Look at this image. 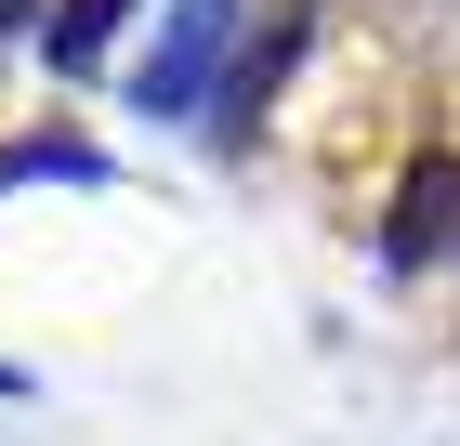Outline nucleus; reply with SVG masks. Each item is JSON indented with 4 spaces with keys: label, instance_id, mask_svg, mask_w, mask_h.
<instances>
[{
    "label": "nucleus",
    "instance_id": "f257e3e1",
    "mask_svg": "<svg viewBox=\"0 0 460 446\" xmlns=\"http://www.w3.org/2000/svg\"><path fill=\"white\" fill-rule=\"evenodd\" d=\"M224 39H237V0H172V39H158V53H145V105H198L211 92V53Z\"/></svg>",
    "mask_w": 460,
    "mask_h": 446
},
{
    "label": "nucleus",
    "instance_id": "f03ea898",
    "mask_svg": "<svg viewBox=\"0 0 460 446\" xmlns=\"http://www.w3.org/2000/svg\"><path fill=\"white\" fill-rule=\"evenodd\" d=\"M434 249H460V158H421L394 184V263H434Z\"/></svg>",
    "mask_w": 460,
    "mask_h": 446
},
{
    "label": "nucleus",
    "instance_id": "7ed1b4c3",
    "mask_svg": "<svg viewBox=\"0 0 460 446\" xmlns=\"http://www.w3.org/2000/svg\"><path fill=\"white\" fill-rule=\"evenodd\" d=\"M106 13H119V0H66V27H53V53H66V66H79V53L106 39Z\"/></svg>",
    "mask_w": 460,
    "mask_h": 446
}]
</instances>
